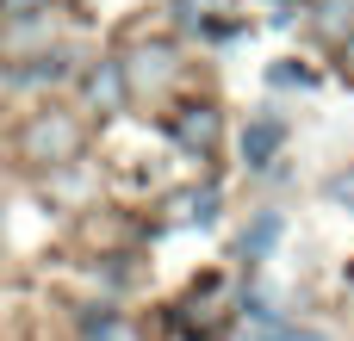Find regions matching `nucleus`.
I'll return each instance as SVG.
<instances>
[{"label":"nucleus","instance_id":"obj_1","mask_svg":"<svg viewBox=\"0 0 354 341\" xmlns=\"http://www.w3.org/2000/svg\"><path fill=\"white\" fill-rule=\"evenodd\" d=\"M75 149H81V124H75V118L44 112V118L25 124V155H31V162H68Z\"/></svg>","mask_w":354,"mask_h":341},{"label":"nucleus","instance_id":"obj_2","mask_svg":"<svg viewBox=\"0 0 354 341\" xmlns=\"http://www.w3.org/2000/svg\"><path fill=\"white\" fill-rule=\"evenodd\" d=\"M118 68H124L131 87H168L174 81V50L168 43H137L131 62H118Z\"/></svg>","mask_w":354,"mask_h":341},{"label":"nucleus","instance_id":"obj_3","mask_svg":"<svg viewBox=\"0 0 354 341\" xmlns=\"http://www.w3.org/2000/svg\"><path fill=\"white\" fill-rule=\"evenodd\" d=\"M280 143H286V124H280V118H255V124L243 130V162H249V168H268V162L280 155Z\"/></svg>","mask_w":354,"mask_h":341},{"label":"nucleus","instance_id":"obj_4","mask_svg":"<svg viewBox=\"0 0 354 341\" xmlns=\"http://www.w3.org/2000/svg\"><path fill=\"white\" fill-rule=\"evenodd\" d=\"M174 137H180L187 149H199V155H205V149L218 143V106H187V112L174 118Z\"/></svg>","mask_w":354,"mask_h":341},{"label":"nucleus","instance_id":"obj_5","mask_svg":"<svg viewBox=\"0 0 354 341\" xmlns=\"http://www.w3.org/2000/svg\"><path fill=\"white\" fill-rule=\"evenodd\" d=\"M87 93H93L100 112H118V106H124V68H118V62H100L93 81H87Z\"/></svg>","mask_w":354,"mask_h":341},{"label":"nucleus","instance_id":"obj_6","mask_svg":"<svg viewBox=\"0 0 354 341\" xmlns=\"http://www.w3.org/2000/svg\"><path fill=\"white\" fill-rule=\"evenodd\" d=\"M317 25H324V37H354V0H324Z\"/></svg>","mask_w":354,"mask_h":341},{"label":"nucleus","instance_id":"obj_7","mask_svg":"<svg viewBox=\"0 0 354 341\" xmlns=\"http://www.w3.org/2000/svg\"><path fill=\"white\" fill-rule=\"evenodd\" d=\"M274 242H280V211H268V217H261V224H255V230L243 236V255L255 261V255H268Z\"/></svg>","mask_w":354,"mask_h":341},{"label":"nucleus","instance_id":"obj_8","mask_svg":"<svg viewBox=\"0 0 354 341\" xmlns=\"http://www.w3.org/2000/svg\"><path fill=\"white\" fill-rule=\"evenodd\" d=\"M0 12H6V19H37L44 0H0Z\"/></svg>","mask_w":354,"mask_h":341},{"label":"nucleus","instance_id":"obj_9","mask_svg":"<svg viewBox=\"0 0 354 341\" xmlns=\"http://www.w3.org/2000/svg\"><path fill=\"white\" fill-rule=\"evenodd\" d=\"M280 341H330V335H317V329H286Z\"/></svg>","mask_w":354,"mask_h":341},{"label":"nucleus","instance_id":"obj_10","mask_svg":"<svg viewBox=\"0 0 354 341\" xmlns=\"http://www.w3.org/2000/svg\"><path fill=\"white\" fill-rule=\"evenodd\" d=\"M348 56H354V37H348Z\"/></svg>","mask_w":354,"mask_h":341},{"label":"nucleus","instance_id":"obj_11","mask_svg":"<svg viewBox=\"0 0 354 341\" xmlns=\"http://www.w3.org/2000/svg\"><path fill=\"white\" fill-rule=\"evenodd\" d=\"M292 6H299V0H292Z\"/></svg>","mask_w":354,"mask_h":341}]
</instances>
